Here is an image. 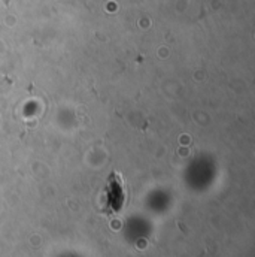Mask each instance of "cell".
I'll list each match as a JSON object with an SVG mask.
<instances>
[{"label": "cell", "mask_w": 255, "mask_h": 257, "mask_svg": "<svg viewBox=\"0 0 255 257\" xmlns=\"http://www.w3.org/2000/svg\"><path fill=\"white\" fill-rule=\"evenodd\" d=\"M105 203L102 211L108 215H117L126 203V186L124 178L118 172H112L108 177L103 192Z\"/></svg>", "instance_id": "obj_1"}]
</instances>
